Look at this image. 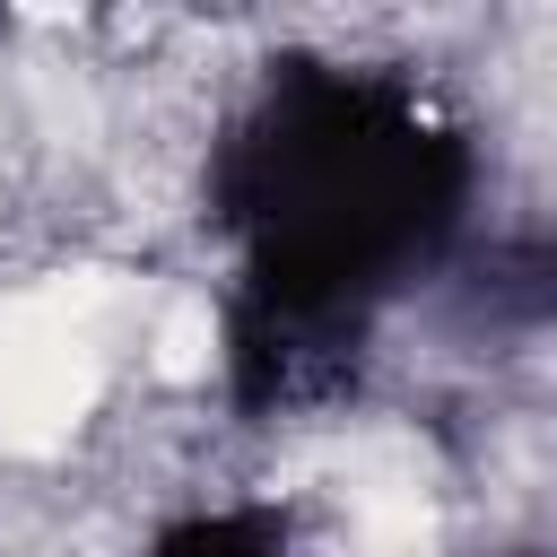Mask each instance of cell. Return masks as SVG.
<instances>
[{"label": "cell", "mask_w": 557, "mask_h": 557, "mask_svg": "<svg viewBox=\"0 0 557 557\" xmlns=\"http://www.w3.org/2000/svg\"><path fill=\"white\" fill-rule=\"evenodd\" d=\"M479 191L470 131L409 70L287 52L209 157L226 235V392L305 409L348 392L374 322L453 252Z\"/></svg>", "instance_id": "obj_1"}, {"label": "cell", "mask_w": 557, "mask_h": 557, "mask_svg": "<svg viewBox=\"0 0 557 557\" xmlns=\"http://www.w3.org/2000/svg\"><path fill=\"white\" fill-rule=\"evenodd\" d=\"M148 557H305V548H296V513L287 505H218V513L165 522Z\"/></svg>", "instance_id": "obj_2"}]
</instances>
